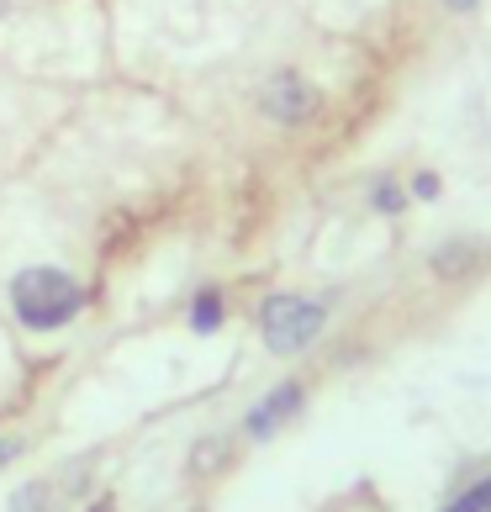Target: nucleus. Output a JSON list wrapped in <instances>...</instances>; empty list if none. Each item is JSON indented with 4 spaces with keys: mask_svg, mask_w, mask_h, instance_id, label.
<instances>
[{
    "mask_svg": "<svg viewBox=\"0 0 491 512\" xmlns=\"http://www.w3.org/2000/svg\"><path fill=\"white\" fill-rule=\"evenodd\" d=\"M53 507H59V502H53V491L48 486H22V491H16V497H11V512H53Z\"/></svg>",
    "mask_w": 491,
    "mask_h": 512,
    "instance_id": "nucleus-8",
    "label": "nucleus"
},
{
    "mask_svg": "<svg viewBox=\"0 0 491 512\" xmlns=\"http://www.w3.org/2000/svg\"><path fill=\"white\" fill-rule=\"evenodd\" d=\"M407 196H412V191H402L396 180H375V185H370V206H375V212H386V217L402 212Z\"/></svg>",
    "mask_w": 491,
    "mask_h": 512,
    "instance_id": "nucleus-7",
    "label": "nucleus"
},
{
    "mask_svg": "<svg viewBox=\"0 0 491 512\" xmlns=\"http://www.w3.org/2000/svg\"><path fill=\"white\" fill-rule=\"evenodd\" d=\"M317 90L301 80L296 69H280V74H270L264 80V90H259V111L270 122H280V127H301V122H312L317 117Z\"/></svg>",
    "mask_w": 491,
    "mask_h": 512,
    "instance_id": "nucleus-3",
    "label": "nucleus"
},
{
    "mask_svg": "<svg viewBox=\"0 0 491 512\" xmlns=\"http://www.w3.org/2000/svg\"><path fill=\"white\" fill-rule=\"evenodd\" d=\"M301 402H307V386L301 381H286V386H275L264 402L243 417V428H249V439H270V433L280 428V423H291V417L301 412Z\"/></svg>",
    "mask_w": 491,
    "mask_h": 512,
    "instance_id": "nucleus-4",
    "label": "nucleus"
},
{
    "mask_svg": "<svg viewBox=\"0 0 491 512\" xmlns=\"http://www.w3.org/2000/svg\"><path fill=\"white\" fill-rule=\"evenodd\" d=\"M90 512H111V502H96V507H90Z\"/></svg>",
    "mask_w": 491,
    "mask_h": 512,
    "instance_id": "nucleus-13",
    "label": "nucleus"
},
{
    "mask_svg": "<svg viewBox=\"0 0 491 512\" xmlns=\"http://www.w3.org/2000/svg\"><path fill=\"white\" fill-rule=\"evenodd\" d=\"M11 307L22 317V328L53 333V328H64V322L80 317L85 291L74 286L64 270H53V264H32V270H22L11 280Z\"/></svg>",
    "mask_w": 491,
    "mask_h": 512,
    "instance_id": "nucleus-1",
    "label": "nucleus"
},
{
    "mask_svg": "<svg viewBox=\"0 0 491 512\" xmlns=\"http://www.w3.org/2000/svg\"><path fill=\"white\" fill-rule=\"evenodd\" d=\"M217 454H228V449H217V444H201L191 465H196V470H206V465H217Z\"/></svg>",
    "mask_w": 491,
    "mask_h": 512,
    "instance_id": "nucleus-10",
    "label": "nucleus"
},
{
    "mask_svg": "<svg viewBox=\"0 0 491 512\" xmlns=\"http://www.w3.org/2000/svg\"><path fill=\"white\" fill-rule=\"evenodd\" d=\"M222 317H228V301H222V291H196V301H191V328L196 333H217L222 328Z\"/></svg>",
    "mask_w": 491,
    "mask_h": 512,
    "instance_id": "nucleus-5",
    "label": "nucleus"
},
{
    "mask_svg": "<svg viewBox=\"0 0 491 512\" xmlns=\"http://www.w3.org/2000/svg\"><path fill=\"white\" fill-rule=\"evenodd\" d=\"M439 512H491V476H481V481H470L455 502H444Z\"/></svg>",
    "mask_w": 491,
    "mask_h": 512,
    "instance_id": "nucleus-6",
    "label": "nucleus"
},
{
    "mask_svg": "<svg viewBox=\"0 0 491 512\" xmlns=\"http://www.w3.org/2000/svg\"><path fill=\"white\" fill-rule=\"evenodd\" d=\"M22 454V439H0V465H11Z\"/></svg>",
    "mask_w": 491,
    "mask_h": 512,
    "instance_id": "nucleus-11",
    "label": "nucleus"
},
{
    "mask_svg": "<svg viewBox=\"0 0 491 512\" xmlns=\"http://www.w3.org/2000/svg\"><path fill=\"white\" fill-rule=\"evenodd\" d=\"M412 196H418V201H439V175H428V169H423V175L412 180Z\"/></svg>",
    "mask_w": 491,
    "mask_h": 512,
    "instance_id": "nucleus-9",
    "label": "nucleus"
},
{
    "mask_svg": "<svg viewBox=\"0 0 491 512\" xmlns=\"http://www.w3.org/2000/svg\"><path fill=\"white\" fill-rule=\"evenodd\" d=\"M323 322H328L323 301L280 291V296H264V307H259V338L270 354H296L323 333Z\"/></svg>",
    "mask_w": 491,
    "mask_h": 512,
    "instance_id": "nucleus-2",
    "label": "nucleus"
},
{
    "mask_svg": "<svg viewBox=\"0 0 491 512\" xmlns=\"http://www.w3.org/2000/svg\"><path fill=\"white\" fill-rule=\"evenodd\" d=\"M449 6H455V11H470V6H476V0H449Z\"/></svg>",
    "mask_w": 491,
    "mask_h": 512,
    "instance_id": "nucleus-12",
    "label": "nucleus"
}]
</instances>
